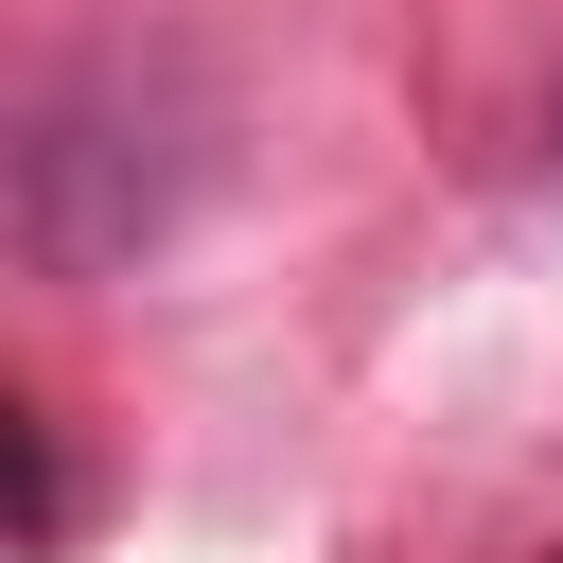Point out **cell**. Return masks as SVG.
<instances>
[{"label": "cell", "instance_id": "1", "mask_svg": "<svg viewBox=\"0 0 563 563\" xmlns=\"http://www.w3.org/2000/svg\"><path fill=\"white\" fill-rule=\"evenodd\" d=\"M211 176H229V106L194 53H53L0 88V246L53 282L176 246Z\"/></svg>", "mask_w": 563, "mask_h": 563}, {"label": "cell", "instance_id": "2", "mask_svg": "<svg viewBox=\"0 0 563 563\" xmlns=\"http://www.w3.org/2000/svg\"><path fill=\"white\" fill-rule=\"evenodd\" d=\"M70 510H88V475H70L53 405H18V387H0V545L35 563V545H70Z\"/></svg>", "mask_w": 563, "mask_h": 563}]
</instances>
